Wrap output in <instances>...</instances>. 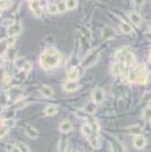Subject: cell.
Returning a JSON list of instances; mask_svg holds the SVG:
<instances>
[{"mask_svg":"<svg viewBox=\"0 0 151 152\" xmlns=\"http://www.w3.org/2000/svg\"><path fill=\"white\" fill-rule=\"evenodd\" d=\"M60 61H62V53L55 48L45 49L40 57V65L43 69L56 68Z\"/></svg>","mask_w":151,"mask_h":152,"instance_id":"obj_1","label":"cell"},{"mask_svg":"<svg viewBox=\"0 0 151 152\" xmlns=\"http://www.w3.org/2000/svg\"><path fill=\"white\" fill-rule=\"evenodd\" d=\"M127 80L130 83H138V84H147L148 82V73L144 66H138L130 70Z\"/></svg>","mask_w":151,"mask_h":152,"instance_id":"obj_2","label":"cell"},{"mask_svg":"<svg viewBox=\"0 0 151 152\" xmlns=\"http://www.w3.org/2000/svg\"><path fill=\"white\" fill-rule=\"evenodd\" d=\"M99 58V50H92L89 52V55L84 58V60L82 61L83 67H91L93 66Z\"/></svg>","mask_w":151,"mask_h":152,"instance_id":"obj_3","label":"cell"},{"mask_svg":"<svg viewBox=\"0 0 151 152\" xmlns=\"http://www.w3.org/2000/svg\"><path fill=\"white\" fill-rule=\"evenodd\" d=\"M30 8H31V10L33 12L35 17H41V16H42L43 8H42V6H41V4H40L39 0H34V1L30 2Z\"/></svg>","mask_w":151,"mask_h":152,"instance_id":"obj_4","label":"cell"},{"mask_svg":"<svg viewBox=\"0 0 151 152\" xmlns=\"http://www.w3.org/2000/svg\"><path fill=\"white\" fill-rule=\"evenodd\" d=\"M92 100L95 103H102L103 100H105V92L103 90L100 89V88H97V89L93 90L92 92Z\"/></svg>","mask_w":151,"mask_h":152,"instance_id":"obj_5","label":"cell"},{"mask_svg":"<svg viewBox=\"0 0 151 152\" xmlns=\"http://www.w3.org/2000/svg\"><path fill=\"white\" fill-rule=\"evenodd\" d=\"M22 24L21 23H15V24H12V25L8 27L7 30V34L8 37H16L17 34H19L22 32Z\"/></svg>","mask_w":151,"mask_h":152,"instance_id":"obj_6","label":"cell"},{"mask_svg":"<svg viewBox=\"0 0 151 152\" xmlns=\"http://www.w3.org/2000/svg\"><path fill=\"white\" fill-rule=\"evenodd\" d=\"M147 143V140L142 134H138L135 135V137L133 140V145L135 149H143Z\"/></svg>","mask_w":151,"mask_h":152,"instance_id":"obj_7","label":"cell"},{"mask_svg":"<svg viewBox=\"0 0 151 152\" xmlns=\"http://www.w3.org/2000/svg\"><path fill=\"white\" fill-rule=\"evenodd\" d=\"M124 70H125V65L122 61H116L111 67V73L114 75H122Z\"/></svg>","mask_w":151,"mask_h":152,"instance_id":"obj_8","label":"cell"},{"mask_svg":"<svg viewBox=\"0 0 151 152\" xmlns=\"http://www.w3.org/2000/svg\"><path fill=\"white\" fill-rule=\"evenodd\" d=\"M63 88H64V90H65L66 92H74V91H76V90L80 88V85H78V83H77V82L67 81V82L63 85Z\"/></svg>","mask_w":151,"mask_h":152,"instance_id":"obj_9","label":"cell"},{"mask_svg":"<svg viewBox=\"0 0 151 152\" xmlns=\"http://www.w3.org/2000/svg\"><path fill=\"white\" fill-rule=\"evenodd\" d=\"M130 52V49L128 48H120L118 50L115 52V57L118 61H123V59L125 58V56Z\"/></svg>","mask_w":151,"mask_h":152,"instance_id":"obj_10","label":"cell"},{"mask_svg":"<svg viewBox=\"0 0 151 152\" xmlns=\"http://www.w3.org/2000/svg\"><path fill=\"white\" fill-rule=\"evenodd\" d=\"M128 18H130V20L132 22L134 25H136V26H139L141 23H142L141 16H140L138 13H135V12H132V13L128 14Z\"/></svg>","mask_w":151,"mask_h":152,"instance_id":"obj_11","label":"cell"},{"mask_svg":"<svg viewBox=\"0 0 151 152\" xmlns=\"http://www.w3.org/2000/svg\"><path fill=\"white\" fill-rule=\"evenodd\" d=\"M78 77H80V73L76 68H73V69L69 70L67 73V76H66L67 81H72V82H76L78 80Z\"/></svg>","mask_w":151,"mask_h":152,"instance_id":"obj_12","label":"cell"},{"mask_svg":"<svg viewBox=\"0 0 151 152\" xmlns=\"http://www.w3.org/2000/svg\"><path fill=\"white\" fill-rule=\"evenodd\" d=\"M72 123L69 121H63L60 123V125H59V129H60V132L62 133H68L69 131H72Z\"/></svg>","mask_w":151,"mask_h":152,"instance_id":"obj_13","label":"cell"},{"mask_svg":"<svg viewBox=\"0 0 151 152\" xmlns=\"http://www.w3.org/2000/svg\"><path fill=\"white\" fill-rule=\"evenodd\" d=\"M81 131H82V133L84 136H86V137H90V136H92L93 135V131H92V128L91 126L89 125L88 123H85V124H83L82 127H81ZM97 135V134H95Z\"/></svg>","mask_w":151,"mask_h":152,"instance_id":"obj_14","label":"cell"},{"mask_svg":"<svg viewBox=\"0 0 151 152\" xmlns=\"http://www.w3.org/2000/svg\"><path fill=\"white\" fill-rule=\"evenodd\" d=\"M58 113V107L56 104H49L44 109V115L45 116H54Z\"/></svg>","mask_w":151,"mask_h":152,"instance_id":"obj_15","label":"cell"},{"mask_svg":"<svg viewBox=\"0 0 151 152\" xmlns=\"http://www.w3.org/2000/svg\"><path fill=\"white\" fill-rule=\"evenodd\" d=\"M88 124L90 125V126H91L92 131H93V133L98 135V133H99V124H98L97 119L92 118V117H90V118L88 119Z\"/></svg>","mask_w":151,"mask_h":152,"instance_id":"obj_16","label":"cell"},{"mask_svg":"<svg viewBox=\"0 0 151 152\" xmlns=\"http://www.w3.org/2000/svg\"><path fill=\"white\" fill-rule=\"evenodd\" d=\"M110 145H111V150H113V152H125L124 146L122 145L118 141H116V140L110 143Z\"/></svg>","mask_w":151,"mask_h":152,"instance_id":"obj_17","label":"cell"},{"mask_svg":"<svg viewBox=\"0 0 151 152\" xmlns=\"http://www.w3.org/2000/svg\"><path fill=\"white\" fill-rule=\"evenodd\" d=\"M25 133L30 139H37V137H39V132L35 128H33V127H27L25 129Z\"/></svg>","mask_w":151,"mask_h":152,"instance_id":"obj_18","label":"cell"},{"mask_svg":"<svg viewBox=\"0 0 151 152\" xmlns=\"http://www.w3.org/2000/svg\"><path fill=\"white\" fill-rule=\"evenodd\" d=\"M41 93H42L44 96L50 98V96L54 95V90L51 89L50 86H48V85H43V86L41 88Z\"/></svg>","mask_w":151,"mask_h":152,"instance_id":"obj_19","label":"cell"},{"mask_svg":"<svg viewBox=\"0 0 151 152\" xmlns=\"http://www.w3.org/2000/svg\"><path fill=\"white\" fill-rule=\"evenodd\" d=\"M142 118H143V121H147V123H150L151 121V108L150 107H147L143 110V113H142Z\"/></svg>","mask_w":151,"mask_h":152,"instance_id":"obj_20","label":"cell"},{"mask_svg":"<svg viewBox=\"0 0 151 152\" xmlns=\"http://www.w3.org/2000/svg\"><path fill=\"white\" fill-rule=\"evenodd\" d=\"M89 143L91 144L92 148L98 149V148H99V140H98V135L93 134L92 136H90V137H89Z\"/></svg>","mask_w":151,"mask_h":152,"instance_id":"obj_21","label":"cell"},{"mask_svg":"<svg viewBox=\"0 0 151 152\" xmlns=\"http://www.w3.org/2000/svg\"><path fill=\"white\" fill-rule=\"evenodd\" d=\"M120 30H122L123 33H125V34H130V33H132V31H133L131 24H128V23H124V22L120 24Z\"/></svg>","mask_w":151,"mask_h":152,"instance_id":"obj_22","label":"cell"},{"mask_svg":"<svg viewBox=\"0 0 151 152\" xmlns=\"http://www.w3.org/2000/svg\"><path fill=\"white\" fill-rule=\"evenodd\" d=\"M65 2H66V6H67L68 10L75 9L77 5H78V0H65Z\"/></svg>","mask_w":151,"mask_h":152,"instance_id":"obj_23","label":"cell"},{"mask_svg":"<svg viewBox=\"0 0 151 152\" xmlns=\"http://www.w3.org/2000/svg\"><path fill=\"white\" fill-rule=\"evenodd\" d=\"M95 109H97V103H95V102H90V103H88V104L85 106V108H84L85 113H89V114L95 113Z\"/></svg>","mask_w":151,"mask_h":152,"instance_id":"obj_24","label":"cell"},{"mask_svg":"<svg viewBox=\"0 0 151 152\" xmlns=\"http://www.w3.org/2000/svg\"><path fill=\"white\" fill-rule=\"evenodd\" d=\"M67 146H68V142H67V139H63L60 140V142H59V152H65V150L67 149Z\"/></svg>","mask_w":151,"mask_h":152,"instance_id":"obj_25","label":"cell"},{"mask_svg":"<svg viewBox=\"0 0 151 152\" xmlns=\"http://www.w3.org/2000/svg\"><path fill=\"white\" fill-rule=\"evenodd\" d=\"M48 12L50 14H52V15H56V14H58L59 12H58V7H57V4H55V2H52V4H49L48 5Z\"/></svg>","mask_w":151,"mask_h":152,"instance_id":"obj_26","label":"cell"},{"mask_svg":"<svg viewBox=\"0 0 151 152\" xmlns=\"http://www.w3.org/2000/svg\"><path fill=\"white\" fill-rule=\"evenodd\" d=\"M16 146L18 148L21 152H30L29 146H27V144H25L24 142H17V143H16Z\"/></svg>","mask_w":151,"mask_h":152,"instance_id":"obj_27","label":"cell"},{"mask_svg":"<svg viewBox=\"0 0 151 152\" xmlns=\"http://www.w3.org/2000/svg\"><path fill=\"white\" fill-rule=\"evenodd\" d=\"M57 7H58V12H59V13H65L66 10H68L65 1H59V2H57Z\"/></svg>","mask_w":151,"mask_h":152,"instance_id":"obj_28","label":"cell"},{"mask_svg":"<svg viewBox=\"0 0 151 152\" xmlns=\"http://www.w3.org/2000/svg\"><path fill=\"white\" fill-rule=\"evenodd\" d=\"M16 42V37H8L6 40V47L7 48H12Z\"/></svg>","mask_w":151,"mask_h":152,"instance_id":"obj_29","label":"cell"},{"mask_svg":"<svg viewBox=\"0 0 151 152\" xmlns=\"http://www.w3.org/2000/svg\"><path fill=\"white\" fill-rule=\"evenodd\" d=\"M26 60L24 58H17L16 60H15V65H16V67L17 68H23V66L25 65Z\"/></svg>","mask_w":151,"mask_h":152,"instance_id":"obj_30","label":"cell"},{"mask_svg":"<svg viewBox=\"0 0 151 152\" xmlns=\"http://www.w3.org/2000/svg\"><path fill=\"white\" fill-rule=\"evenodd\" d=\"M7 133H8V128L4 124H1L0 125V139H4L7 135Z\"/></svg>","mask_w":151,"mask_h":152,"instance_id":"obj_31","label":"cell"},{"mask_svg":"<svg viewBox=\"0 0 151 152\" xmlns=\"http://www.w3.org/2000/svg\"><path fill=\"white\" fill-rule=\"evenodd\" d=\"M22 93V89L21 88H13V89L9 90V94L12 95V96H16V95H18Z\"/></svg>","mask_w":151,"mask_h":152,"instance_id":"obj_32","label":"cell"},{"mask_svg":"<svg viewBox=\"0 0 151 152\" xmlns=\"http://www.w3.org/2000/svg\"><path fill=\"white\" fill-rule=\"evenodd\" d=\"M2 124H4V125H5V126L9 129V128H12V127L15 126V124H16V123H15V121H14V119H7V121H5Z\"/></svg>","mask_w":151,"mask_h":152,"instance_id":"obj_33","label":"cell"},{"mask_svg":"<svg viewBox=\"0 0 151 152\" xmlns=\"http://www.w3.org/2000/svg\"><path fill=\"white\" fill-rule=\"evenodd\" d=\"M9 7V2L8 0H0V9L4 10V9H7Z\"/></svg>","mask_w":151,"mask_h":152,"instance_id":"obj_34","label":"cell"},{"mask_svg":"<svg viewBox=\"0 0 151 152\" xmlns=\"http://www.w3.org/2000/svg\"><path fill=\"white\" fill-rule=\"evenodd\" d=\"M22 69H23V72H24V74H27V73L31 70V64L29 63V61H26L25 65L23 66V68H22Z\"/></svg>","mask_w":151,"mask_h":152,"instance_id":"obj_35","label":"cell"},{"mask_svg":"<svg viewBox=\"0 0 151 152\" xmlns=\"http://www.w3.org/2000/svg\"><path fill=\"white\" fill-rule=\"evenodd\" d=\"M6 101H7L6 95L0 94V106H5V104H6Z\"/></svg>","mask_w":151,"mask_h":152,"instance_id":"obj_36","label":"cell"},{"mask_svg":"<svg viewBox=\"0 0 151 152\" xmlns=\"http://www.w3.org/2000/svg\"><path fill=\"white\" fill-rule=\"evenodd\" d=\"M4 82H5L6 85H8V84L10 83V76L8 75V74H5V75H4Z\"/></svg>","mask_w":151,"mask_h":152,"instance_id":"obj_37","label":"cell"},{"mask_svg":"<svg viewBox=\"0 0 151 152\" xmlns=\"http://www.w3.org/2000/svg\"><path fill=\"white\" fill-rule=\"evenodd\" d=\"M133 1H134V4H135L136 6H142L143 2H144V0H133Z\"/></svg>","mask_w":151,"mask_h":152,"instance_id":"obj_38","label":"cell"},{"mask_svg":"<svg viewBox=\"0 0 151 152\" xmlns=\"http://www.w3.org/2000/svg\"><path fill=\"white\" fill-rule=\"evenodd\" d=\"M12 152H21V151H19L18 148H17V146L15 145V146L13 148V149H12Z\"/></svg>","mask_w":151,"mask_h":152,"instance_id":"obj_39","label":"cell"},{"mask_svg":"<svg viewBox=\"0 0 151 152\" xmlns=\"http://www.w3.org/2000/svg\"><path fill=\"white\" fill-rule=\"evenodd\" d=\"M65 152H72V150H70V148H69V145L67 146V149L65 150Z\"/></svg>","mask_w":151,"mask_h":152,"instance_id":"obj_40","label":"cell"},{"mask_svg":"<svg viewBox=\"0 0 151 152\" xmlns=\"http://www.w3.org/2000/svg\"><path fill=\"white\" fill-rule=\"evenodd\" d=\"M149 32H150V33H151V24H150V25H149Z\"/></svg>","mask_w":151,"mask_h":152,"instance_id":"obj_41","label":"cell"},{"mask_svg":"<svg viewBox=\"0 0 151 152\" xmlns=\"http://www.w3.org/2000/svg\"><path fill=\"white\" fill-rule=\"evenodd\" d=\"M150 61H151V51H150Z\"/></svg>","mask_w":151,"mask_h":152,"instance_id":"obj_42","label":"cell"},{"mask_svg":"<svg viewBox=\"0 0 151 152\" xmlns=\"http://www.w3.org/2000/svg\"><path fill=\"white\" fill-rule=\"evenodd\" d=\"M29 1H30V2H32V1H34V0H29Z\"/></svg>","mask_w":151,"mask_h":152,"instance_id":"obj_43","label":"cell"}]
</instances>
